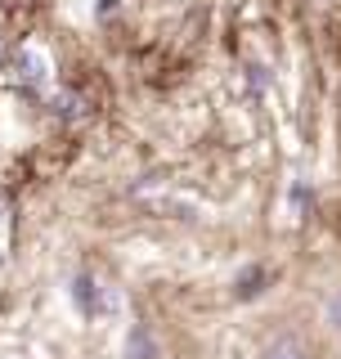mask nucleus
<instances>
[{
    "mask_svg": "<svg viewBox=\"0 0 341 359\" xmlns=\"http://www.w3.org/2000/svg\"><path fill=\"white\" fill-rule=\"evenodd\" d=\"M72 297H76V306H81V314L90 319V314H95V283H90V274H81L72 283Z\"/></svg>",
    "mask_w": 341,
    "mask_h": 359,
    "instance_id": "f257e3e1",
    "label": "nucleus"
}]
</instances>
